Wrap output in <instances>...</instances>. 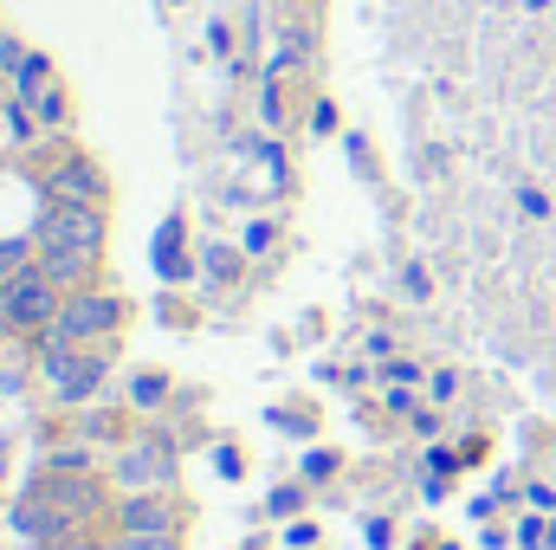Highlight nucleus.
<instances>
[{"label":"nucleus","instance_id":"2","mask_svg":"<svg viewBox=\"0 0 556 550\" xmlns=\"http://www.w3.org/2000/svg\"><path fill=\"white\" fill-rule=\"evenodd\" d=\"M137 304L111 285H85V291H65V311L59 324L39 337V350H78V343H117L130 330Z\"/></svg>","mask_w":556,"mask_h":550},{"label":"nucleus","instance_id":"20","mask_svg":"<svg viewBox=\"0 0 556 550\" xmlns=\"http://www.w3.org/2000/svg\"><path fill=\"white\" fill-rule=\"evenodd\" d=\"M111 550H188V532H142V538H111Z\"/></svg>","mask_w":556,"mask_h":550},{"label":"nucleus","instance_id":"14","mask_svg":"<svg viewBox=\"0 0 556 550\" xmlns=\"http://www.w3.org/2000/svg\"><path fill=\"white\" fill-rule=\"evenodd\" d=\"M26 104H33V117H39V124H46V130H52V137H59V130H65V124H72V91H65V85H59V78H52V85H46V91H39V98H26Z\"/></svg>","mask_w":556,"mask_h":550},{"label":"nucleus","instance_id":"11","mask_svg":"<svg viewBox=\"0 0 556 550\" xmlns=\"http://www.w3.org/2000/svg\"><path fill=\"white\" fill-rule=\"evenodd\" d=\"M247 266H253V260H247L240 240H207V247H201V278H214V285H240Z\"/></svg>","mask_w":556,"mask_h":550},{"label":"nucleus","instance_id":"31","mask_svg":"<svg viewBox=\"0 0 556 550\" xmlns=\"http://www.w3.org/2000/svg\"><path fill=\"white\" fill-rule=\"evenodd\" d=\"M402 291L427 304V298H433V278H427V266H402Z\"/></svg>","mask_w":556,"mask_h":550},{"label":"nucleus","instance_id":"8","mask_svg":"<svg viewBox=\"0 0 556 550\" xmlns=\"http://www.w3.org/2000/svg\"><path fill=\"white\" fill-rule=\"evenodd\" d=\"M188 499L175 486H149V492H124L117 512H111V532L117 538H142V532H188Z\"/></svg>","mask_w":556,"mask_h":550},{"label":"nucleus","instance_id":"12","mask_svg":"<svg viewBox=\"0 0 556 550\" xmlns=\"http://www.w3.org/2000/svg\"><path fill=\"white\" fill-rule=\"evenodd\" d=\"M124 402H130L137 414L168 409V402H175V376H168V370H137V376L124 383Z\"/></svg>","mask_w":556,"mask_h":550},{"label":"nucleus","instance_id":"23","mask_svg":"<svg viewBox=\"0 0 556 550\" xmlns=\"http://www.w3.org/2000/svg\"><path fill=\"white\" fill-rule=\"evenodd\" d=\"M324 545V525H317V518H311V512H304V518H291V525H285V550H317Z\"/></svg>","mask_w":556,"mask_h":550},{"label":"nucleus","instance_id":"26","mask_svg":"<svg viewBox=\"0 0 556 550\" xmlns=\"http://www.w3.org/2000/svg\"><path fill=\"white\" fill-rule=\"evenodd\" d=\"M420 389H427V402H433V409H446V402L459 396V370H433Z\"/></svg>","mask_w":556,"mask_h":550},{"label":"nucleus","instance_id":"33","mask_svg":"<svg viewBox=\"0 0 556 550\" xmlns=\"http://www.w3.org/2000/svg\"><path fill=\"white\" fill-rule=\"evenodd\" d=\"M26 363H0V396H26Z\"/></svg>","mask_w":556,"mask_h":550},{"label":"nucleus","instance_id":"13","mask_svg":"<svg viewBox=\"0 0 556 550\" xmlns=\"http://www.w3.org/2000/svg\"><path fill=\"white\" fill-rule=\"evenodd\" d=\"M266 427L285 434V440H311V434H317V409H311V402H273Z\"/></svg>","mask_w":556,"mask_h":550},{"label":"nucleus","instance_id":"40","mask_svg":"<svg viewBox=\"0 0 556 550\" xmlns=\"http://www.w3.org/2000/svg\"><path fill=\"white\" fill-rule=\"evenodd\" d=\"M433 550H459V545H433Z\"/></svg>","mask_w":556,"mask_h":550},{"label":"nucleus","instance_id":"1","mask_svg":"<svg viewBox=\"0 0 556 550\" xmlns=\"http://www.w3.org/2000/svg\"><path fill=\"white\" fill-rule=\"evenodd\" d=\"M39 240V273L59 291H85L104 273V247H111V208H85V201H46L33 221Z\"/></svg>","mask_w":556,"mask_h":550},{"label":"nucleus","instance_id":"24","mask_svg":"<svg viewBox=\"0 0 556 550\" xmlns=\"http://www.w3.org/2000/svg\"><path fill=\"white\" fill-rule=\"evenodd\" d=\"M376 376H382V383H408V389H420V383H427V370H420L415 357H389Z\"/></svg>","mask_w":556,"mask_h":550},{"label":"nucleus","instance_id":"25","mask_svg":"<svg viewBox=\"0 0 556 550\" xmlns=\"http://www.w3.org/2000/svg\"><path fill=\"white\" fill-rule=\"evenodd\" d=\"M337 130H343L337 98H317V104H311V137H337Z\"/></svg>","mask_w":556,"mask_h":550},{"label":"nucleus","instance_id":"3","mask_svg":"<svg viewBox=\"0 0 556 550\" xmlns=\"http://www.w3.org/2000/svg\"><path fill=\"white\" fill-rule=\"evenodd\" d=\"M59 311H65V291L39 273V266H26V273L0 278V337L39 343V337L59 324Z\"/></svg>","mask_w":556,"mask_h":550},{"label":"nucleus","instance_id":"7","mask_svg":"<svg viewBox=\"0 0 556 550\" xmlns=\"http://www.w3.org/2000/svg\"><path fill=\"white\" fill-rule=\"evenodd\" d=\"M111 479H117L124 492L175 486V479H181V447H175L168 434H137L130 447H117V466H111Z\"/></svg>","mask_w":556,"mask_h":550},{"label":"nucleus","instance_id":"21","mask_svg":"<svg viewBox=\"0 0 556 550\" xmlns=\"http://www.w3.org/2000/svg\"><path fill=\"white\" fill-rule=\"evenodd\" d=\"M214 473L233 486V479H247V447H233V440H214Z\"/></svg>","mask_w":556,"mask_h":550},{"label":"nucleus","instance_id":"35","mask_svg":"<svg viewBox=\"0 0 556 550\" xmlns=\"http://www.w3.org/2000/svg\"><path fill=\"white\" fill-rule=\"evenodd\" d=\"M266 124L285 130V91H278V78H266Z\"/></svg>","mask_w":556,"mask_h":550},{"label":"nucleus","instance_id":"9","mask_svg":"<svg viewBox=\"0 0 556 550\" xmlns=\"http://www.w3.org/2000/svg\"><path fill=\"white\" fill-rule=\"evenodd\" d=\"M149 273L162 278V285H194V278H201V253H188V214H181V208L155 227V240H149Z\"/></svg>","mask_w":556,"mask_h":550},{"label":"nucleus","instance_id":"18","mask_svg":"<svg viewBox=\"0 0 556 550\" xmlns=\"http://www.w3.org/2000/svg\"><path fill=\"white\" fill-rule=\"evenodd\" d=\"M453 473H466V460H459V447H440V440H427V460H420V479H453Z\"/></svg>","mask_w":556,"mask_h":550},{"label":"nucleus","instance_id":"30","mask_svg":"<svg viewBox=\"0 0 556 550\" xmlns=\"http://www.w3.org/2000/svg\"><path fill=\"white\" fill-rule=\"evenodd\" d=\"M525 505H531V512H544V518H556V486L531 479V486H525Z\"/></svg>","mask_w":556,"mask_h":550},{"label":"nucleus","instance_id":"15","mask_svg":"<svg viewBox=\"0 0 556 550\" xmlns=\"http://www.w3.org/2000/svg\"><path fill=\"white\" fill-rule=\"evenodd\" d=\"M304 505H311V486H304V479H285V486L266 492V518H278V525L304 518Z\"/></svg>","mask_w":556,"mask_h":550},{"label":"nucleus","instance_id":"32","mask_svg":"<svg viewBox=\"0 0 556 550\" xmlns=\"http://www.w3.org/2000/svg\"><path fill=\"white\" fill-rule=\"evenodd\" d=\"M459 460H466V466L492 460V434H466V440H459Z\"/></svg>","mask_w":556,"mask_h":550},{"label":"nucleus","instance_id":"39","mask_svg":"<svg viewBox=\"0 0 556 550\" xmlns=\"http://www.w3.org/2000/svg\"><path fill=\"white\" fill-rule=\"evenodd\" d=\"M479 545H485V550H511V532H505V525H485V532H479Z\"/></svg>","mask_w":556,"mask_h":550},{"label":"nucleus","instance_id":"19","mask_svg":"<svg viewBox=\"0 0 556 550\" xmlns=\"http://www.w3.org/2000/svg\"><path fill=\"white\" fill-rule=\"evenodd\" d=\"M240 247H247V260H266V253H278V221H247Z\"/></svg>","mask_w":556,"mask_h":550},{"label":"nucleus","instance_id":"4","mask_svg":"<svg viewBox=\"0 0 556 550\" xmlns=\"http://www.w3.org/2000/svg\"><path fill=\"white\" fill-rule=\"evenodd\" d=\"M39 376L59 409H85L111 383V343H78V350H39Z\"/></svg>","mask_w":556,"mask_h":550},{"label":"nucleus","instance_id":"10","mask_svg":"<svg viewBox=\"0 0 556 550\" xmlns=\"http://www.w3.org/2000/svg\"><path fill=\"white\" fill-rule=\"evenodd\" d=\"M137 434V409H91L78 421V440H91V447H130Z\"/></svg>","mask_w":556,"mask_h":550},{"label":"nucleus","instance_id":"34","mask_svg":"<svg viewBox=\"0 0 556 550\" xmlns=\"http://www.w3.org/2000/svg\"><path fill=\"white\" fill-rule=\"evenodd\" d=\"M207 46H214L220 59H233V26H227V20H207Z\"/></svg>","mask_w":556,"mask_h":550},{"label":"nucleus","instance_id":"6","mask_svg":"<svg viewBox=\"0 0 556 550\" xmlns=\"http://www.w3.org/2000/svg\"><path fill=\"white\" fill-rule=\"evenodd\" d=\"M26 492H39V499H52V505H65V512H72V518H85V525H111V512H117V499H111V486H104V473H91V466H78V473H59V466H39Z\"/></svg>","mask_w":556,"mask_h":550},{"label":"nucleus","instance_id":"17","mask_svg":"<svg viewBox=\"0 0 556 550\" xmlns=\"http://www.w3.org/2000/svg\"><path fill=\"white\" fill-rule=\"evenodd\" d=\"M26 266H39V240H33V234H26V240H20V234H7V240H0V278L26 273Z\"/></svg>","mask_w":556,"mask_h":550},{"label":"nucleus","instance_id":"5","mask_svg":"<svg viewBox=\"0 0 556 550\" xmlns=\"http://www.w3.org/2000/svg\"><path fill=\"white\" fill-rule=\"evenodd\" d=\"M39 195L46 201H85V208H111V175H104V162L98 155H85V149H52L46 155V168H39Z\"/></svg>","mask_w":556,"mask_h":550},{"label":"nucleus","instance_id":"29","mask_svg":"<svg viewBox=\"0 0 556 550\" xmlns=\"http://www.w3.org/2000/svg\"><path fill=\"white\" fill-rule=\"evenodd\" d=\"M518 208H525L531 221H551V195H544L538 182H525V188H518Z\"/></svg>","mask_w":556,"mask_h":550},{"label":"nucleus","instance_id":"36","mask_svg":"<svg viewBox=\"0 0 556 550\" xmlns=\"http://www.w3.org/2000/svg\"><path fill=\"white\" fill-rule=\"evenodd\" d=\"M363 350H369L376 363H389V357H395V337H389V330H369V337H363Z\"/></svg>","mask_w":556,"mask_h":550},{"label":"nucleus","instance_id":"16","mask_svg":"<svg viewBox=\"0 0 556 550\" xmlns=\"http://www.w3.org/2000/svg\"><path fill=\"white\" fill-rule=\"evenodd\" d=\"M343 473V453L337 447H304V460H298V479L304 486H330Z\"/></svg>","mask_w":556,"mask_h":550},{"label":"nucleus","instance_id":"22","mask_svg":"<svg viewBox=\"0 0 556 550\" xmlns=\"http://www.w3.org/2000/svg\"><path fill=\"white\" fill-rule=\"evenodd\" d=\"M382 402H389V414H420V409H427V389H408V383H382Z\"/></svg>","mask_w":556,"mask_h":550},{"label":"nucleus","instance_id":"37","mask_svg":"<svg viewBox=\"0 0 556 550\" xmlns=\"http://www.w3.org/2000/svg\"><path fill=\"white\" fill-rule=\"evenodd\" d=\"M440 427H446V421H440V409L427 402V409L415 414V434H420V440H440Z\"/></svg>","mask_w":556,"mask_h":550},{"label":"nucleus","instance_id":"38","mask_svg":"<svg viewBox=\"0 0 556 550\" xmlns=\"http://www.w3.org/2000/svg\"><path fill=\"white\" fill-rule=\"evenodd\" d=\"M420 499H427V505H446V499H453V479H420Z\"/></svg>","mask_w":556,"mask_h":550},{"label":"nucleus","instance_id":"28","mask_svg":"<svg viewBox=\"0 0 556 550\" xmlns=\"http://www.w3.org/2000/svg\"><path fill=\"white\" fill-rule=\"evenodd\" d=\"M395 532H402L395 518H369V525H363V545H369V550H395V545H402Z\"/></svg>","mask_w":556,"mask_h":550},{"label":"nucleus","instance_id":"27","mask_svg":"<svg viewBox=\"0 0 556 550\" xmlns=\"http://www.w3.org/2000/svg\"><path fill=\"white\" fill-rule=\"evenodd\" d=\"M26 52H33V46H20L13 33H0V78H7V91H13V78H20V65H26Z\"/></svg>","mask_w":556,"mask_h":550}]
</instances>
